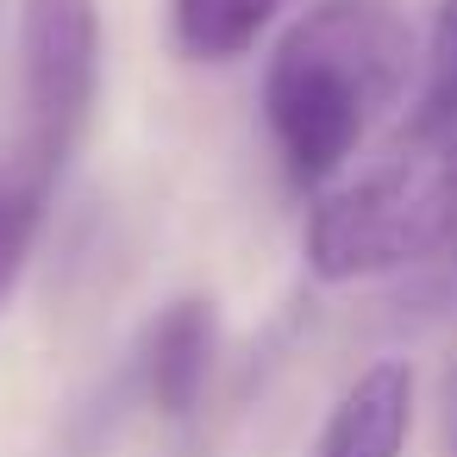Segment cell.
Wrapping results in <instances>:
<instances>
[{
    "label": "cell",
    "mask_w": 457,
    "mask_h": 457,
    "mask_svg": "<svg viewBox=\"0 0 457 457\" xmlns=\"http://www.w3.org/2000/svg\"><path fill=\"white\" fill-rule=\"evenodd\" d=\"M20 101H26V132L13 157L57 182L76 145L88 138V120L101 101L95 0H20Z\"/></svg>",
    "instance_id": "3"
},
{
    "label": "cell",
    "mask_w": 457,
    "mask_h": 457,
    "mask_svg": "<svg viewBox=\"0 0 457 457\" xmlns=\"http://www.w3.org/2000/svg\"><path fill=\"white\" fill-rule=\"evenodd\" d=\"M301 251L320 282L413 276L426 307H457V107H413L370 170L313 201Z\"/></svg>",
    "instance_id": "2"
},
{
    "label": "cell",
    "mask_w": 457,
    "mask_h": 457,
    "mask_svg": "<svg viewBox=\"0 0 457 457\" xmlns=\"http://www.w3.org/2000/svg\"><path fill=\"white\" fill-rule=\"evenodd\" d=\"M213 351H220V313L207 295H182L170 301L138 351H132V382L145 395V407L157 420H188L207 395V376H213Z\"/></svg>",
    "instance_id": "4"
},
{
    "label": "cell",
    "mask_w": 457,
    "mask_h": 457,
    "mask_svg": "<svg viewBox=\"0 0 457 457\" xmlns=\"http://www.w3.org/2000/svg\"><path fill=\"white\" fill-rule=\"evenodd\" d=\"M413 107H432V113H451L457 107V0H438V13H432L426 82H420V101Z\"/></svg>",
    "instance_id": "8"
},
{
    "label": "cell",
    "mask_w": 457,
    "mask_h": 457,
    "mask_svg": "<svg viewBox=\"0 0 457 457\" xmlns=\"http://www.w3.org/2000/svg\"><path fill=\"white\" fill-rule=\"evenodd\" d=\"M407 432H413V370L401 357H382L338 395L313 457H401Z\"/></svg>",
    "instance_id": "5"
},
{
    "label": "cell",
    "mask_w": 457,
    "mask_h": 457,
    "mask_svg": "<svg viewBox=\"0 0 457 457\" xmlns=\"http://www.w3.org/2000/svg\"><path fill=\"white\" fill-rule=\"evenodd\" d=\"M288 0H170V38L188 63H238Z\"/></svg>",
    "instance_id": "6"
},
{
    "label": "cell",
    "mask_w": 457,
    "mask_h": 457,
    "mask_svg": "<svg viewBox=\"0 0 457 457\" xmlns=\"http://www.w3.org/2000/svg\"><path fill=\"white\" fill-rule=\"evenodd\" d=\"M51 176L7 157L0 163V313H7L20 276H26V257L38 245V226H45V207H51Z\"/></svg>",
    "instance_id": "7"
},
{
    "label": "cell",
    "mask_w": 457,
    "mask_h": 457,
    "mask_svg": "<svg viewBox=\"0 0 457 457\" xmlns=\"http://www.w3.org/2000/svg\"><path fill=\"white\" fill-rule=\"evenodd\" d=\"M413 26L388 0H320L263 63V126L295 188H326L413 76Z\"/></svg>",
    "instance_id": "1"
}]
</instances>
